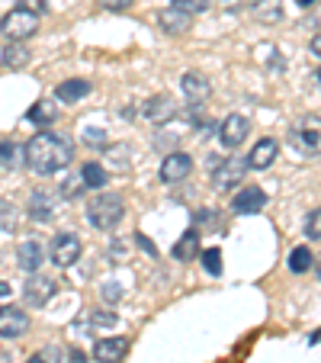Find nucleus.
I'll use <instances>...</instances> for the list:
<instances>
[{"mask_svg": "<svg viewBox=\"0 0 321 363\" xmlns=\"http://www.w3.org/2000/svg\"><path fill=\"white\" fill-rule=\"evenodd\" d=\"M23 158H26L29 171H35L39 177H52L71 164L74 145L68 135H58V132H35L23 148Z\"/></svg>", "mask_w": 321, "mask_h": 363, "instance_id": "f257e3e1", "label": "nucleus"}, {"mask_svg": "<svg viewBox=\"0 0 321 363\" xmlns=\"http://www.w3.org/2000/svg\"><path fill=\"white\" fill-rule=\"evenodd\" d=\"M123 216H125V203L119 193H100V196H94L87 203V219L100 232H113L123 222Z\"/></svg>", "mask_w": 321, "mask_h": 363, "instance_id": "f03ea898", "label": "nucleus"}, {"mask_svg": "<svg viewBox=\"0 0 321 363\" xmlns=\"http://www.w3.org/2000/svg\"><path fill=\"white\" fill-rule=\"evenodd\" d=\"M35 33H39V16L23 7L10 10V13L0 20V35L10 42H26L29 35H35Z\"/></svg>", "mask_w": 321, "mask_h": 363, "instance_id": "7ed1b4c3", "label": "nucleus"}, {"mask_svg": "<svg viewBox=\"0 0 321 363\" xmlns=\"http://www.w3.org/2000/svg\"><path fill=\"white\" fill-rule=\"evenodd\" d=\"M251 171V167H247V161L244 158H225V161H219V164H215V171H212V186H215V190L219 193H228L232 190V186H238L241 180H244V174Z\"/></svg>", "mask_w": 321, "mask_h": 363, "instance_id": "20e7f679", "label": "nucleus"}, {"mask_svg": "<svg viewBox=\"0 0 321 363\" xmlns=\"http://www.w3.org/2000/svg\"><path fill=\"white\" fill-rule=\"evenodd\" d=\"M48 257H52L55 267H71V264H77V257H81V238L71 232L55 235L52 247H48Z\"/></svg>", "mask_w": 321, "mask_h": 363, "instance_id": "39448f33", "label": "nucleus"}, {"mask_svg": "<svg viewBox=\"0 0 321 363\" xmlns=\"http://www.w3.org/2000/svg\"><path fill=\"white\" fill-rule=\"evenodd\" d=\"M55 289H58V283L52 280V277H45V274H29V280H26V286H23V299H26V306H45L52 296H55Z\"/></svg>", "mask_w": 321, "mask_h": 363, "instance_id": "423d86ee", "label": "nucleus"}, {"mask_svg": "<svg viewBox=\"0 0 321 363\" xmlns=\"http://www.w3.org/2000/svg\"><path fill=\"white\" fill-rule=\"evenodd\" d=\"M193 171V158L186 151H171L164 161H161V184H180L186 180Z\"/></svg>", "mask_w": 321, "mask_h": 363, "instance_id": "0eeeda50", "label": "nucleus"}, {"mask_svg": "<svg viewBox=\"0 0 321 363\" xmlns=\"http://www.w3.org/2000/svg\"><path fill=\"white\" fill-rule=\"evenodd\" d=\"M55 206H58L55 193L45 190V186H39V190H33V196H29V203H26V216L33 222H52V216H55Z\"/></svg>", "mask_w": 321, "mask_h": 363, "instance_id": "6e6552de", "label": "nucleus"}, {"mask_svg": "<svg viewBox=\"0 0 321 363\" xmlns=\"http://www.w3.org/2000/svg\"><path fill=\"white\" fill-rule=\"evenodd\" d=\"M29 331V315L23 308L16 306H4L0 308V337H7V341H16Z\"/></svg>", "mask_w": 321, "mask_h": 363, "instance_id": "1a4fd4ad", "label": "nucleus"}, {"mask_svg": "<svg viewBox=\"0 0 321 363\" xmlns=\"http://www.w3.org/2000/svg\"><path fill=\"white\" fill-rule=\"evenodd\" d=\"M247 132H251V119L241 116V113H232V116H228L225 123L219 125V142L225 145V148L235 151L247 138Z\"/></svg>", "mask_w": 321, "mask_h": 363, "instance_id": "9d476101", "label": "nucleus"}, {"mask_svg": "<svg viewBox=\"0 0 321 363\" xmlns=\"http://www.w3.org/2000/svg\"><path fill=\"white\" fill-rule=\"evenodd\" d=\"M16 261H20L23 274H39V267L45 264V247L39 238H23L16 247Z\"/></svg>", "mask_w": 321, "mask_h": 363, "instance_id": "9b49d317", "label": "nucleus"}, {"mask_svg": "<svg viewBox=\"0 0 321 363\" xmlns=\"http://www.w3.org/2000/svg\"><path fill=\"white\" fill-rule=\"evenodd\" d=\"M142 116L148 119V123H154V125H164V123H171V119L177 116V103H174V96L157 94L142 106Z\"/></svg>", "mask_w": 321, "mask_h": 363, "instance_id": "f8f14e48", "label": "nucleus"}, {"mask_svg": "<svg viewBox=\"0 0 321 363\" xmlns=\"http://www.w3.org/2000/svg\"><path fill=\"white\" fill-rule=\"evenodd\" d=\"M125 354H129V337H100L94 344L96 363H123Z\"/></svg>", "mask_w": 321, "mask_h": 363, "instance_id": "ddd939ff", "label": "nucleus"}, {"mask_svg": "<svg viewBox=\"0 0 321 363\" xmlns=\"http://www.w3.org/2000/svg\"><path fill=\"white\" fill-rule=\"evenodd\" d=\"M266 206V193L260 186H244V190L235 193L232 199V213L235 216H251V213H260Z\"/></svg>", "mask_w": 321, "mask_h": 363, "instance_id": "4468645a", "label": "nucleus"}, {"mask_svg": "<svg viewBox=\"0 0 321 363\" xmlns=\"http://www.w3.org/2000/svg\"><path fill=\"white\" fill-rule=\"evenodd\" d=\"M276 155H280V142H276V138H260L244 161H247V167H254V171H266V167L276 161Z\"/></svg>", "mask_w": 321, "mask_h": 363, "instance_id": "2eb2a0df", "label": "nucleus"}, {"mask_svg": "<svg viewBox=\"0 0 321 363\" xmlns=\"http://www.w3.org/2000/svg\"><path fill=\"white\" fill-rule=\"evenodd\" d=\"M157 26L164 29L167 35H184L186 29H193V16L177 7H164V10H157Z\"/></svg>", "mask_w": 321, "mask_h": 363, "instance_id": "dca6fc26", "label": "nucleus"}, {"mask_svg": "<svg viewBox=\"0 0 321 363\" xmlns=\"http://www.w3.org/2000/svg\"><path fill=\"white\" fill-rule=\"evenodd\" d=\"M180 90H184V96L196 106V103H205L212 94V84L205 81L203 74H196V71H186L184 77H180Z\"/></svg>", "mask_w": 321, "mask_h": 363, "instance_id": "f3484780", "label": "nucleus"}, {"mask_svg": "<svg viewBox=\"0 0 321 363\" xmlns=\"http://www.w3.org/2000/svg\"><path fill=\"white\" fill-rule=\"evenodd\" d=\"M251 13L257 16V23L276 26V23H283V4L280 0H251Z\"/></svg>", "mask_w": 321, "mask_h": 363, "instance_id": "a211bd4d", "label": "nucleus"}, {"mask_svg": "<svg viewBox=\"0 0 321 363\" xmlns=\"http://www.w3.org/2000/svg\"><path fill=\"white\" fill-rule=\"evenodd\" d=\"M87 94H90V81H81V77H74V81H62L55 87V96L62 103H77V100H84Z\"/></svg>", "mask_w": 321, "mask_h": 363, "instance_id": "6ab92c4d", "label": "nucleus"}, {"mask_svg": "<svg viewBox=\"0 0 321 363\" xmlns=\"http://www.w3.org/2000/svg\"><path fill=\"white\" fill-rule=\"evenodd\" d=\"M0 65L4 68H26L29 65V48H26V42H10L4 52H0Z\"/></svg>", "mask_w": 321, "mask_h": 363, "instance_id": "aec40b11", "label": "nucleus"}, {"mask_svg": "<svg viewBox=\"0 0 321 363\" xmlns=\"http://www.w3.org/2000/svg\"><path fill=\"white\" fill-rule=\"evenodd\" d=\"M196 254H199V232L196 228H190V232H184V238L174 245V261L186 264V261H193Z\"/></svg>", "mask_w": 321, "mask_h": 363, "instance_id": "412c9836", "label": "nucleus"}, {"mask_svg": "<svg viewBox=\"0 0 321 363\" xmlns=\"http://www.w3.org/2000/svg\"><path fill=\"white\" fill-rule=\"evenodd\" d=\"M81 180H84V186H90V190H103L106 180H110V171L103 164H96V161H87V164L81 167Z\"/></svg>", "mask_w": 321, "mask_h": 363, "instance_id": "4be33fe9", "label": "nucleus"}, {"mask_svg": "<svg viewBox=\"0 0 321 363\" xmlns=\"http://www.w3.org/2000/svg\"><path fill=\"white\" fill-rule=\"evenodd\" d=\"M26 119H29V123H33V125H42V129H45V125H52V123H55V119H58V110H55V106H52V103L39 100V103H35V106H33V110L26 113Z\"/></svg>", "mask_w": 321, "mask_h": 363, "instance_id": "5701e85b", "label": "nucleus"}, {"mask_svg": "<svg viewBox=\"0 0 321 363\" xmlns=\"http://www.w3.org/2000/svg\"><path fill=\"white\" fill-rule=\"evenodd\" d=\"M312 267H315L312 247H308V245L293 247V254H289V270H293V274H305V270H312Z\"/></svg>", "mask_w": 321, "mask_h": 363, "instance_id": "b1692460", "label": "nucleus"}, {"mask_svg": "<svg viewBox=\"0 0 321 363\" xmlns=\"http://www.w3.org/2000/svg\"><path fill=\"white\" fill-rule=\"evenodd\" d=\"M16 219H20V209L10 199H0V232H13Z\"/></svg>", "mask_w": 321, "mask_h": 363, "instance_id": "393cba45", "label": "nucleus"}, {"mask_svg": "<svg viewBox=\"0 0 321 363\" xmlns=\"http://www.w3.org/2000/svg\"><path fill=\"white\" fill-rule=\"evenodd\" d=\"M23 158V148L16 142H0V167H16Z\"/></svg>", "mask_w": 321, "mask_h": 363, "instance_id": "a878e982", "label": "nucleus"}, {"mask_svg": "<svg viewBox=\"0 0 321 363\" xmlns=\"http://www.w3.org/2000/svg\"><path fill=\"white\" fill-rule=\"evenodd\" d=\"M203 270L209 277H222V251L219 247H209V251L203 254Z\"/></svg>", "mask_w": 321, "mask_h": 363, "instance_id": "bb28decb", "label": "nucleus"}, {"mask_svg": "<svg viewBox=\"0 0 321 363\" xmlns=\"http://www.w3.org/2000/svg\"><path fill=\"white\" fill-rule=\"evenodd\" d=\"M302 142V151H308V155H315L318 151V125L312 123V129H299V135H295Z\"/></svg>", "mask_w": 321, "mask_h": 363, "instance_id": "cd10ccee", "label": "nucleus"}, {"mask_svg": "<svg viewBox=\"0 0 321 363\" xmlns=\"http://www.w3.org/2000/svg\"><path fill=\"white\" fill-rule=\"evenodd\" d=\"M119 318L113 315V312H103V308H96V312H90V325L94 328H113Z\"/></svg>", "mask_w": 321, "mask_h": 363, "instance_id": "c85d7f7f", "label": "nucleus"}, {"mask_svg": "<svg viewBox=\"0 0 321 363\" xmlns=\"http://www.w3.org/2000/svg\"><path fill=\"white\" fill-rule=\"evenodd\" d=\"M129 148L125 145H113L110 148V158H113V171H129V161H125Z\"/></svg>", "mask_w": 321, "mask_h": 363, "instance_id": "c756f323", "label": "nucleus"}, {"mask_svg": "<svg viewBox=\"0 0 321 363\" xmlns=\"http://www.w3.org/2000/svg\"><path fill=\"white\" fill-rule=\"evenodd\" d=\"M305 235H308V241H318L321 238V213H318V209H312V213H308Z\"/></svg>", "mask_w": 321, "mask_h": 363, "instance_id": "7c9ffc66", "label": "nucleus"}, {"mask_svg": "<svg viewBox=\"0 0 321 363\" xmlns=\"http://www.w3.org/2000/svg\"><path fill=\"white\" fill-rule=\"evenodd\" d=\"M171 4H174V7H177V10H184V13H203V10L205 7H209V0H171Z\"/></svg>", "mask_w": 321, "mask_h": 363, "instance_id": "2f4dec72", "label": "nucleus"}, {"mask_svg": "<svg viewBox=\"0 0 321 363\" xmlns=\"http://www.w3.org/2000/svg\"><path fill=\"white\" fill-rule=\"evenodd\" d=\"M84 193V180L81 177H68L64 180V186H62V196L64 199H74V196H81Z\"/></svg>", "mask_w": 321, "mask_h": 363, "instance_id": "473e14b6", "label": "nucleus"}, {"mask_svg": "<svg viewBox=\"0 0 321 363\" xmlns=\"http://www.w3.org/2000/svg\"><path fill=\"white\" fill-rule=\"evenodd\" d=\"M58 357H62V350L58 347H45V350H39V354H33L26 363H58Z\"/></svg>", "mask_w": 321, "mask_h": 363, "instance_id": "72a5a7b5", "label": "nucleus"}, {"mask_svg": "<svg viewBox=\"0 0 321 363\" xmlns=\"http://www.w3.org/2000/svg\"><path fill=\"white\" fill-rule=\"evenodd\" d=\"M103 10H110V13H123V10H129L135 0H96Z\"/></svg>", "mask_w": 321, "mask_h": 363, "instance_id": "f704fd0d", "label": "nucleus"}, {"mask_svg": "<svg viewBox=\"0 0 321 363\" xmlns=\"http://www.w3.org/2000/svg\"><path fill=\"white\" fill-rule=\"evenodd\" d=\"M16 4H20L23 10H29V13H35V16H39L42 10L48 7V0H16Z\"/></svg>", "mask_w": 321, "mask_h": 363, "instance_id": "c9c22d12", "label": "nucleus"}, {"mask_svg": "<svg viewBox=\"0 0 321 363\" xmlns=\"http://www.w3.org/2000/svg\"><path fill=\"white\" fill-rule=\"evenodd\" d=\"M84 142L94 145V148H103V145H106V135H100V129H87L84 132Z\"/></svg>", "mask_w": 321, "mask_h": 363, "instance_id": "e433bc0d", "label": "nucleus"}, {"mask_svg": "<svg viewBox=\"0 0 321 363\" xmlns=\"http://www.w3.org/2000/svg\"><path fill=\"white\" fill-rule=\"evenodd\" d=\"M103 296H106V299H119L123 289H119V283H106V286H103Z\"/></svg>", "mask_w": 321, "mask_h": 363, "instance_id": "4c0bfd02", "label": "nucleus"}, {"mask_svg": "<svg viewBox=\"0 0 321 363\" xmlns=\"http://www.w3.org/2000/svg\"><path fill=\"white\" fill-rule=\"evenodd\" d=\"M138 245H142V247H145V251H148V254H151V257H157V247H154V245H151V241H148V238H145V235H138Z\"/></svg>", "mask_w": 321, "mask_h": 363, "instance_id": "58836bf2", "label": "nucleus"}, {"mask_svg": "<svg viewBox=\"0 0 321 363\" xmlns=\"http://www.w3.org/2000/svg\"><path fill=\"white\" fill-rule=\"evenodd\" d=\"M84 360H87V357H84V350H71V363H84Z\"/></svg>", "mask_w": 321, "mask_h": 363, "instance_id": "ea45409f", "label": "nucleus"}, {"mask_svg": "<svg viewBox=\"0 0 321 363\" xmlns=\"http://www.w3.org/2000/svg\"><path fill=\"white\" fill-rule=\"evenodd\" d=\"M295 4H299V7H315L318 0H295Z\"/></svg>", "mask_w": 321, "mask_h": 363, "instance_id": "a19ab883", "label": "nucleus"}, {"mask_svg": "<svg viewBox=\"0 0 321 363\" xmlns=\"http://www.w3.org/2000/svg\"><path fill=\"white\" fill-rule=\"evenodd\" d=\"M0 296H10V286H7V283H0Z\"/></svg>", "mask_w": 321, "mask_h": 363, "instance_id": "79ce46f5", "label": "nucleus"}]
</instances>
